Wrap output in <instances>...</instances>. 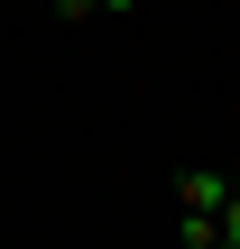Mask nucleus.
I'll list each match as a JSON object with an SVG mask.
<instances>
[{
    "label": "nucleus",
    "mask_w": 240,
    "mask_h": 249,
    "mask_svg": "<svg viewBox=\"0 0 240 249\" xmlns=\"http://www.w3.org/2000/svg\"><path fill=\"white\" fill-rule=\"evenodd\" d=\"M222 240L240 249V185H231V203H222Z\"/></svg>",
    "instance_id": "obj_3"
},
{
    "label": "nucleus",
    "mask_w": 240,
    "mask_h": 249,
    "mask_svg": "<svg viewBox=\"0 0 240 249\" xmlns=\"http://www.w3.org/2000/svg\"><path fill=\"white\" fill-rule=\"evenodd\" d=\"M92 9H111V18H120V9H139V0H55V18H92Z\"/></svg>",
    "instance_id": "obj_2"
},
{
    "label": "nucleus",
    "mask_w": 240,
    "mask_h": 249,
    "mask_svg": "<svg viewBox=\"0 0 240 249\" xmlns=\"http://www.w3.org/2000/svg\"><path fill=\"white\" fill-rule=\"evenodd\" d=\"M222 249H231V240H222Z\"/></svg>",
    "instance_id": "obj_4"
},
{
    "label": "nucleus",
    "mask_w": 240,
    "mask_h": 249,
    "mask_svg": "<svg viewBox=\"0 0 240 249\" xmlns=\"http://www.w3.org/2000/svg\"><path fill=\"white\" fill-rule=\"evenodd\" d=\"M222 203H231V176L222 166H194L176 185V222H222Z\"/></svg>",
    "instance_id": "obj_1"
}]
</instances>
